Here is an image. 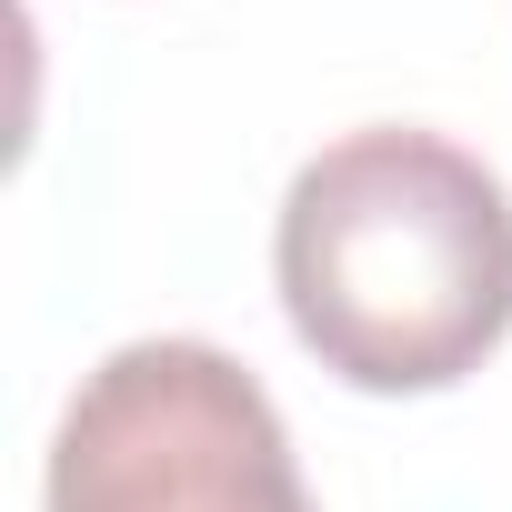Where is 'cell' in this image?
Instances as JSON below:
<instances>
[{
  "label": "cell",
  "mask_w": 512,
  "mask_h": 512,
  "mask_svg": "<svg viewBox=\"0 0 512 512\" xmlns=\"http://www.w3.org/2000/svg\"><path fill=\"white\" fill-rule=\"evenodd\" d=\"M272 282L352 392H452L512 332V191L442 131H352L292 171Z\"/></svg>",
  "instance_id": "obj_1"
},
{
  "label": "cell",
  "mask_w": 512,
  "mask_h": 512,
  "mask_svg": "<svg viewBox=\"0 0 512 512\" xmlns=\"http://www.w3.org/2000/svg\"><path fill=\"white\" fill-rule=\"evenodd\" d=\"M51 512H312L272 392L221 342H121L51 432Z\"/></svg>",
  "instance_id": "obj_2"
}]
</instances>
